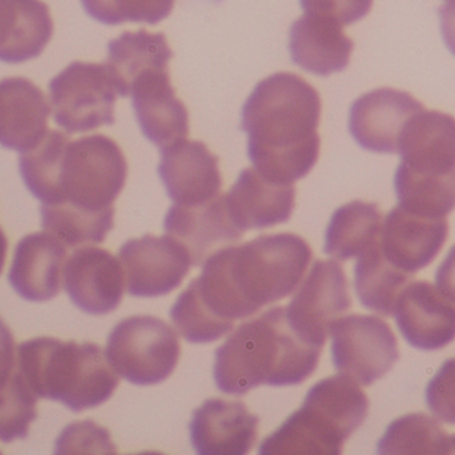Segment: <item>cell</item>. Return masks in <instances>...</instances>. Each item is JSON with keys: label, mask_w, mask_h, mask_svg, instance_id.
<instances>
[{"label": "cell", "mask_w": 455, "mask_h": 455, "mask_svg": "<svg viewBox=\"0 0 455 455\" xmlns=\"http://www.w3.org/2000/svg\"><path fill=\"white\" fill-rule=\"evenodd\" d=\"M394 316L406 342L416 349L438 352L455 339V307L429 282L406 284Z\"/></svg>", "instance_id": "cell-16"}, {"label": "cell", "mask_w": 455, "mask_h": 455, "mask_svg": "<svg viewBox=\"0 0 455 455\" xmlns=\"http://www.w3.org/2000/svg\"><path fill=\"white\" fill-rule=\"evenodd\" d=\"M50 103L39 86L24 77L0 83V142L4 148L25 154L47 136Z\"/></svg>", "instance_id": "cell-23"}, {"label": "cell", "mask_w": 455, "mask_h": 455, "mask_svg": "<svg viewBox=\"0 0 455 455\" xmlns=\"http://www.w3.org/2000/svg\"><path fill=\"white\" fill-rule=\"evenodd\" d=\"M381 455H442L455 452V436H449L426 414L399 417L388 426L378 443Z\"/></svg>", "instance_id": "cell-29"}, {"label": "cell", "mask_w": 455, "mask_h": 455, "mask_svg": "<svg viewBox=\"0 0 455 455\" xmlns=\"http://www.w3.org/2000/svg\"><path fill=\"white\" fill-rule=\"evenodd\" d=\"M53 119L68 134L114 124L116 91L106 62L75 60L48 84Z\"/></svg>", "instance_id": "cell-8"}, {"label": "cell", "mask_w": 455, "mask_h": 455, "mask_svg": "<svg viewBox=\"0 0 455 455\" xmlns=\"http://www.w3.org/2000/svg\"><path fill=\"white\" fill-rule=\"evenodd\" d=\"M314 251L291 233L263 234L216 251L170 309L190 343H211L261 307L286 299L301 283Z\"/></svg>", "instance_id": "cell-1"}, {"label": "cell", "mask_w": 455, "mask_h": 455, "mask_svg": "<svg viewBox=\"0 0 455 455\" xmlns=\"http://www.w3.org/2000/svg\"><path fill=\"white\" fill-rule=\"evenodd\" d=\"M157 172L174 204H205L222 189L220 159L196 140L182 139L162 149Z\"/></svg>", "instance_id": "cell-15"}, {"label": "cell", "mask_w": 455, "mask_h": 455, "mask_svg": "<svg viewBox=\"0 0 455 455\" xmlns=\"http://www.w3.org/2000/svg\"><path fill=\"white\" fill-rule=\"evenodd\" d=\"M320 355L294 331L286 307H274L238 325L216 349L213 380L218 390L238 396L263 385H301L316 371Z\"/></svg>", "instance_id": "cell-3"}, {"label": "cell", "mask_w": 455, "mask_h": 455, "mask_svg": "<svg viewBox=\"0 0 455 455\" xmlns=\"http://www.w3.org/2000/svg\"><path fill=\"white\" fill-rule=\"evenodd\" d=\"M63 287L81 311L103 316L121 305L126 282L119 259L104 249L83 246L66 261Z\"/></svg>", "instance_id": "cell-13"}, {"label": "cell", "mask_w": 455, "mask_h": 455, "mask_svg": "<svg viewBox=\"0 0 455 455\" xmlns=\"http://www.w3.org/2000/svg\"><path fill=\"white\" fill-rule=\"evenodd\" d=\"M116 446L111 443L106 429L92 421H83L68 426L60 434L55 454H114Z\"/></svg>", "instance_id": "cell-34"}, {"label": "cell", "mask_w": 455, "mask_h": 455, "mask_svg": "<svg viewBox=\"0 0 455 455\" xmlns=\"http://www.w3.org/2000/svg\"><path fill=\"white\" fill-rule=\"evenodd\" d=\"M370 401L347 376L323 379L307 391L299 411L264 439L261 455H339L343 444L363 426Z\"/></svg>", "instance_id": "cell-5"}, {"label": "cell", "mask_w": 455, "mask_h": 455, "mask_svg": "<svg viewBox=\"0 0 455 455\" xmlns=\"http://www.w3.org/2000/svg\"><path fill=\"white\" fill-rule=\"evenodd\" d=\"M320 114L319 92L299 76L281 71L261 80L241 111L254 169L278 184L307 177L319 159Z\"/></svg>", "instance_id": "cell-2"}, {"label": "cell", "mask_w": 455, "mask_h": 455, "mask_svg": "<svg viewBox=\"0 0 455 455\" xmlns=\"http://www.w3.org/2000/svg\"><path fill=\"white\" fill-rule=\"evenodd\" d=\"M175 0H81L89 17L104 25L159 24L174 9Z\"/></svg>", "instance_id": "cell-33"}, {"label": "cell", "mask_w": 455, "mask_h": 455, "mask_svg": "<svg viewBox=\"0 0 455 455\" xmlns=\"http://www.w3.org/2000/svg\"><path fill=\"white\" fill-rule=\"evenodd\" d=\"M307 14L320 15L331 21L350 27L370 14L373 0H299Z\"/></svg>", "instance_id": "cell-36"}, {"label": "cell", "mask_w": 455, "mask_h": 455, "mask_svg": "<svg viewBox=\"0 0 455 455\" xmlns=\"http://www.w3.org/2000/svg\"><path fill=\"white\" fill-rule=\"evenodd\" d=\"M15 365L37 398L57 401L75 413L107 403L119 386L96 343L35 338L18 345Z\"/></svg>", "instance_id": "cell-4"}, {"label": "cell", "mask_w": 455, "mask_h": 455, "mask_svg": "<svg viewBox=\"0 0 455 455\" xmlns=\"http://www.w3.org/2000/svg\"><path fill=\"white\" fill-rule=\"evenodd\" d=\"M68 141V134L50 131L39 145L20 156L22 180L42 204H57L60 164Z\"/></svg>", "instance_id": "cell-32"}, {"label": "cell", "mask_w": 455, "mask_h": 455, "mask_svg": "<svg viewBox=\"0 0 455 455\" xmlns=\"http://www.w3.org/2000/svg\"><path fill=\"white\" fill-rule=\"evenodd\" d=\"M394 185L455 184V118L441 111L413 116L399 137Z\"/></svg>", "instance_id": "cell-9"}, {"label": "cell", "mask_w": 455, "mask_h": 455, "mask_svg": "<svg viewBox=\"0 0 455 455\" xmlns=\"http://www.w3.org/2000/svg\"><path fill=\"white\" fill-rule=\"evenodd\" d=\"M127 293L134 297H163L174 291L193 266L189 251L170 234H152L129 240L119 249Z\"/></svg>", "instance_id": "cell-12"}, {"label": "cell", "mask_w": 455, "mask_h": 455, "mask_svg": "<svg viewBox=\"0 0 455 455\" xmlns=\"http://www.w3.org/2000/svg\"><path fill=\"white\" fill-rule=\"evenodd\" d=\"M259 421L241 401L207 399L193 411L190 442L200 455L249 454L258 439Z\"/></svg>", "instance_id": "cell-18"}, {"label": "cell", "mask_w": 455, "mask_h": 455, "mask_svg": "<svg viewBox=\"0 0 455 455\" xmlns=\"http://www.w3.org/2000/svg\"><path fill=\"white\" fill-rule=\"evenodd\" d=\"M106 355L124 380L154 386L174 372L180 345L174 330L159 317L132 316L119 322L108 335Z\"/></svg>", "instance_id": "cell-7"}, {"label": "cell", "mask_w": 455, "mask_h": 455, "mask_svg": "<svg viewBox=\"0 0 455 455\" xmlns=\"http://www.w3.org/2000/svg\"><path fill=\"white\" fill-rule=\"evenodd\" d=\"M126 177V159L110 137L93 134L68 141L60 164L57 204L92 212L111 210Z\"/></svg>", "instance_id": "cell-6"}, {"label": "cell", "mask_w": 455, "mask_h": 455, "mask_svg": "<svg viewBox=\"0 0 455 455\" xmlns=\"http://www.w3.org/2000/svg\"><path fill=\"white\" fill-rule=\"evenodd\" d=\"M231 218L241 230H261L289 222L296 204L293 185L278 184L256 169H245L225 195Z\"/></svg>", "instance_id": "cell-22"}, {"label": "cell", "mask_w": 455, "mask_h": 455, "mask_svg": "<svg viewBox=\"0 0 455 455\" xmlns=\"http://www.w3.org/2000/svg\"><path fill=\"white\" fill-rule=\"evenodd\" d=\"M50 7L42 0H0V57L6 63L35 60L52 37Z\"/></svg>", "instance_id": "cell-25"}, {"label": "cell", "mask_w": 455, "mask_h": 455, "mask_svg": "<svg viewBox=\"0 0 455 455\" xmlns=\"http://www.w3.org/2000/svg\"><path fill=\"white\" fill-rule=\"evenodd\" d=\"M131 98L142 134L160 151L187 139L189 114L185 104L175 96L169 68L141 76L132 86Z\"/></svg>", "instance_id": "cell-20"}, {"label": "cell", "mask_w": 455, "mask_h": 455, "mask_svg": "<svg viewBox=\"0 0 455 455\" xmlns=\"http://www.w3.org/2000/svg\"><path fill=\"white\" fill-rule=\"evenodd\" d=\"M435 283L439 291L449 301L455 304V245L450 249L443 263L439 266L436 275H435Z\"/></svg>", "instance_id": "cell-37"}, {"label": "cell", "mask_w": 455, "mask_h": 455, "mask_svg": "<svg viewBox=\"0 0 455 455\" xmlns=\"http://www.w3.org/2000/svg\"><path fill=\"white\" fill-rule=\"evenodd\" d=\"M66 248L47 230L24 236L15 246L9 271L12 289L28 301L55 299L62 289Z\"/></svg>", "instance_id": "cell-21"}, {"label": "cell", "mask_w": 455, "mask_h": 455, "mask_svg": "<svg viewBox=\"0 0 455 455\" xmlns=\"http://www.w3.org/2000/svg\"><path fill=\"white\" fill-rule=\"evenodd\" d=\"M426 399L429 411L438 420L455 424V358L444 361L429 380Z\"/></svg>", "instance_id": "cell-35"}, {"label": "cell", "mask_w": 455, "mask_h": 455, "mask_svg": "<svg viewBox=\"0 0 455 455\" xmlns=\"http://www.w3.org/2000/svg\"><path fill=\"white\" fill-rule=\"evenodd\" d=\"M350 307L349 283L342 266L334 260H317L287 305L286 315L305 342L323 349L330 325Z\"/></svg>", "instance_id": "cell-11"}, {"label": "cell", "mask_w": 455, "mask_h": 455, "mask_svg": "<svg viewBox=\"0 0 455 455\" xmlns=\"http://www.w3.org/2000/svg\"><path fill=\"white\" fill-rule=\"evenodd\" d=\"M423 110V104L411 93L393 88L375 89L352 104L349 131L365 151L396 154L406 124Z\"/></svg>", "instance_id": "cell-14"}, {"label": "cell", "mask_w": 455, "mask_h": 455, "mask_svg": "<svg viewBox=\"0 0 455 455\" xmlns=\"http://www.w3.org/2000/svg\"><path fill=\"white\" fill-rule=\"evenodd\" d=\"M447 235L446 218L416 215L396 205L383 222L380 246L393 266L414 276L436 259Z\"/></svg>", "instance_id": "cell-19"}, {"label": "cell", "mask_w": 455, "mask_h": 455, "mask_svg": "<svg viewBox=\"0 0 455 455\" xmlns=\"http://www.w3.org/2000/svg\"><path fill=\"white\" fill-rule=\"evenodd\" d=\"M4 381L0 396V436L2 442L25 439L29 434V424L36 420L37 396L28 387L27 381L15 365L14 343L4 342Z\"/></svg>", "instance_id": "cell-30"}, {"label": "cell", "mask_w": 455, "mask_h": 455, "mask_svg": "<svg viewBox=\"0 0 455 455\" xmlns=\"http://www.w3.org/2000/svg\"><path fill=\"white\" fill-rule=\"evenodd\" d=\"M42 228L58 236L68 248L101 243L114 228L111 208L103 212L80 210L68 204H42Z\"/></svg>", "instance_id": "cell-31"}, {"label": "cell", "mask_w": 455, "mask_h": 455, "mask_svg": "<svg viewBox=\"0 0 455 455\" xmlns=\"http://www.w3.org/2000/svg\"><path fill=\"white\" fill-rule=\"evenodd\" d=\"M438 12L444 44L455 57V2L439 7Z\"/></svg>", "instance_id": "cell-38"}, {"label": "cell", "mask_w": 455, "mask_h": 455, "mask_svg": "<svg viewBox=\"0 0 455 455\" xmlns=\"http://www.w3.org/2000/svg\"><path fill=\"white\" fill-rule=\"evenodd\" d=\"M411 278L413 275L396 268L386 259L379 241L357 258L355 266V294L370 311L391 316L399 294L406 284L411 283Z\"/></svg>", "instance_id": "cell-28"}, {"label": "cell", "mask_w": 455, "mask_h": 455, "mask_svg": "<svg viewBox=\"0 0 455 455\" xmlns=\"http://www.w3.org/2000/svg\"><path fill=\"white\" fill-rule=\"evenodd\" d=\"M335 370L358 385L371 386L390 372L399 358L388 323L372 315H347L330 325Z\"/></svg>", "instance_id": "cell-10"}, {"label": "cell", "mask_w": 455, "mask_h": 455, "mask_svg": "<svg viewBox=\"0 0 455 455\" xmlns=\"http://www.w3.org/2000/svg\"><path fill=\"white\" fill-rule=\"evenodd\" d=\"M353 50L355 43L345 35L342 25L329 18L304 12L290 28L291 60L312 75L327 77L345 70Z\"/></svg>", "instance_id": "cell-24"}, {"label": "cell", "mask_w": 455, "mask_h": 455, "mask_svg": "<svg viewBox=\"0 0 455 455\" xmlns=\"http://www.w3.org/2000/svg\"><path fill=\"white\" fill-rule=\"evenodd\" d=\"M451 2H455V0H451Z\"/></svg>", "instance_id": "cell-39"}, {"label": "cell", "mask_w": 455, "mask_h": 455, "mask_svg": "<svg viewBox=\"0 0 455 455\" xmlns=\"http://www.w3.org/2000/svg\"><path fill=\"white\" fill-rule=\"evenodd\" d=\"M172 51L163 33L124 32L108 43L106 65L113 76L118 96H131L133 84L149 71L169 68Z\"/></svg>", "instance_id": "cell-26"}, {"label": "cell", "mask_w": 455, "mask_h": 455, "mask_svg": "<svg viewBox=\"0 0 455 455\" xmlns=\"http://www.w3.org/2000/svg\"><path fill=\"white\" fill-rule=\"evenodd\" d=\"M164 230L189 251L193 267L204 266L216 251L243 235L231 218L225 195L202 205H172L164 218Z\"/></svg>", "instance_id": "cell-17"}, {"label": "cell", "mask_w": 455, "mask_h": 455, "mask_svg": "<svg viewBox=\"0 0 455 455\" xmlns=\"http://www.w3.org/2000/svg\"><path fill=\"white\" fill-rule=\"evenodd\" d=\"M381 228V213L373 203L342 205L327 226L323 251L339 261L360 258L380 241Z\"/></svg>", "instance_id": "cell-27"}]
</instances>
